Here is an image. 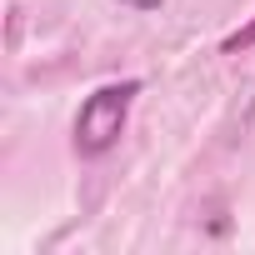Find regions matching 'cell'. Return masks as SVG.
<instances>
[{"mask_svg": "<svg viewBox=\"0 0 255 255\" xmlns=\"http://www.w3.org/2000/svg\"><path fill=\"white\" fill-rule=\"evenodd\" d=\"M135 95H140V80H120V85H100V90L80 105V115H75V150H80L85 160L105 155V150L120 140Z\"/></svg>", "mask_w": 255, "mask_h": 255, "instance_id": "obj_1", "label": "cell"}, {"mask_svg": "<svg viewBox=\"0 0 255 255\" xmlns=\"http://www.w3.org/2000/svg\"><path fill=\"white\" fill-rule=\"evenodd\" d=\"M225 55H240V50H255V20H245L235 35H225V45H220Z\"/></svg>", "mask_w": 255, "mask_h": 255, "instance_id": "obj_2", "label": "cell"}, {"mask_svg": "<svg viewBox=\"0 0 255 255\" xmlns=\"http://www.w3.org/2000/svg\"><path fill=\"white\" fill-rule=\"evenodd\" d=\"M120 5H130V10H155L160 0H120Z\"/></svg>", "mask_w": 255, "mask_h": 255, "instance_id": "obj_3", "label": "cell"}]
</instances>
